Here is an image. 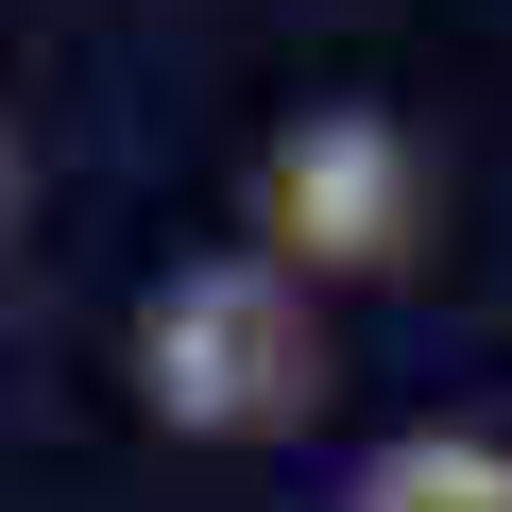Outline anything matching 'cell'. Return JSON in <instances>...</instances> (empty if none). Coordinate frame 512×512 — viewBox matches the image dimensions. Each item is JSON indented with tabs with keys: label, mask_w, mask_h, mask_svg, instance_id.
I'll return each instance as SVG.
<instances>
[{
	"label": "cell",
	"mask_w": 512,
	"mask_h": 512,
	"mask_svg": "<svg viewBox=\"0 0 512 512\" xmlns=\"http://www.w3.org/2000/svg\"><path fill=\"white\" fill-rule=\"evenodd\" d=\"M342 512H512V444L495 427H393L342 478Z\"/></svg>",
	"instance_id": "obj_3"
},
{
	"label": "cell",
	"mask_w": 512,
	"mask_h": 512,
	"mask_svg": "<svg viewBox=\"0 0 512 512\" xmlns=\"http://www.w3.org/2000/svg\"><path fill=\"white\" fill-rule=\"evenodd\" d=\"M410 222H427V154H410V120H376V103H308L274 154H256V256L274 274H393L410 256Z\"/></svg>",
	"instance_id": "obj_2"
},
{
	"label": "cell",
	"mask_w": 512,
	"mask_h": 512,
	"mask_svg": "<svg viewBox=\"0 0 512 512\" xmlns=\"http://www.w3.org/2000/svg\"><path fill=\"white\" fill-rule=\"evenodd\" d=\"M137 393L171 444H274L308 393H325V325H308V274L274 256H188V274L137 308Z\"/></svg>",
	"instance_id": "obj_1"
}]
</instances>
